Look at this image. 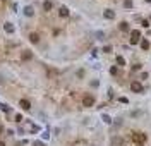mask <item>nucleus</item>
Instances as JSON below:
<instances>
[{"label": "nucleus", "instance_id": "26", "mask_svg": "<svg viewBox=\"0 0 151 146\" xmlns=\"http://www.w3.org/2000/svg\"><path fill=\"white\" fill-rule=\"evenodd\" d=\"M148 76H149V74H148V72H141V79H148Z\"/></svg>", "mask_w": 151, "mask_h": 146}, {"label": "nucleus", "instance_id": "31", "mask_svg": "<svg viewBox=\"0 0 151 146\" xmlns=\"http://www.w3.org/2000/svg\"><path fill=\"white\" fill-rule=\"evenodd\" d=\"M0 132H4V127H2V125H0Z\"/></svg>", "mask_w": 151, "mask_h": 146}, {"label": "nucleus", "instance_id": "9", "mask_svg": "<svg viewBox=\"0 0 151 146\" xmlns=\"http://www.w3.org/2000/svg\"><path fill=\"white\" fill-rule=\"evenodd\" d=\"M52 9H53V2L52 0H45V2H43V10H45V12H50Z\"/></svg>", "mask_w": 151, "mask_h": 146}, {"label": "nucleus", "instance_id": "7", "mask_svg": "<svg viewBox=\"0 0 151 146\" xmlns=\"http://www.w3.org/2000/svg\"><path fill=\"white\" fill-rule=\"evenodd\" d=\"M4 29H5V33H7V34H12L14 33V31H16V28H14V24H12V22H4Z\"/></svg>", "mask_w": 151, "mask_h": 146}, {"label": "nucleus", "instance_id": "8", "mask_svg": "<svg viewBox=\"0 0 151 146\" xmlns=\"http://www.w3.org/2000/svg\"><path fill=\"white\" fill-rule=\"evenodd\" d=\"M69 14H70V10H69V7H65V5H62V7L58 9V16L60 17H69Z\"/></svg>", "mask_w": 151, "mask_h": 146}, {"label": "nucleus", "instance_id": "18", "mask_svg": "<svg viewBox=\"0 0 151 146\" xmlns=\"http://www.w3.org/2000/svg\"><path fill=\"white\" fill-rule=\"evenodd\" d=\"M120 143H122V141H120V138H112L110 144H112V146H118V144H120Z\"/></svg>", "mask_w": 151, "mask_h": 146}, {"label": "nucleus", "instance_id": "23", "mask_svg": "<svg viewBox=\"0 0 151 146\" xmlns=\"http://www.w3.org/2000/svg\"><path fill=\"white\" fill-rule=\"evenodd\" d=\"M141 24H143V28H149V21H148V19H143Z\"/></svg>", "mask_w": 151, "mask_h": 146}, {"label": "nucleus", "instance_id": "16", "mask_svg": "<svg viewBox=\"0 0 151 146\" xmlns=\"http://www.w3.org/2000/svg\"><path fill=\"white\" fill-rule=\"evenodd\" d=\"M0 110H2V112H5V113H10V107H9V105H5V103L0 105Z\"/></svg>", "mask_w": 151, "mask_h": 146}, {"label": "nucleus", "instance_id": "22", "mask_svg": "<svg viewBox=\"0 0 151 146\" xmlns=\"http://www.w3.org/2000/svg\"><path fill=\"white\" fill-rule=\"evenodd\" d=\"M103 52H105V53H110V52H112V46H110V45H105V46H103Z\"/></svg>", "mask_w": 151, "mask_h": 146}, {"label": "nucleus", "instance_id": "21", "mask_svg": "<svg viewBox=\"0 0 151 146\" xmlns=\"http://www.w3.org/2000/svg\"><path fill=\"white\" fill-rule=\"evenodd\" d=\"M124 7H125V9H132V0H124Z\"/></svg>", "mask_w": 151, "mask_h": 146}, {"label": "nucleus", "instance_id": "4", "mask_svg": "<svg viewBox=\"0 0 151 146\" xmlns=\"http://www.w3.org/2000/svg\"><path fill=\"white\" fill-rule=\"evenodd\" d=\"M22 14H24L26 17H33V16H34V7H33V5H24Z\"/></svg>", "mask_w": 151, "mask_h": 146}, {"label": "nucleus", "instance_id": "24", "mask_svg": "<svg viewBox=\"0 0 151 146\" xmlns=\"http://www.w3.org/2000/svg\"><path fill=\"white\" fill-rule=\"evenodd\" d=\"M118 101H120V103H129V100H127V98H125V96H120V98H118Z\"/></svg>", "mask_w": 151, "mask_h": 146}, {"label": "nucleus", "instance_id": "10", "mask_svg": "<svg viewBox=\"0 0 151 146\" xmlns=\"http://www.w3.org/2000/svg\"><path fill=\"white\" fill-rule=\"evenodd\" d=\"M29 41L33 43V45L40 43V34H38V33H31V34H29Z\"/></svg>", "mask_w": 151, "mask_h": 146}, {"label": "nucleus", "instance_id": "14", "mask_svg": "<svg viewBox=\"0 0 151 146\" xmlns=\"http://www.w3.org/2000/svg\"><path fill=\"white\" fill-rule=\"evenodd\" d=\"M101 120L105 122V124H112V122H113V120H112V117L108 115V113H101Z\"/></svg>", "mask_w": 151, "mask_h": 146}, {"label": "nucleus", "instance_id": "29", "mask_svg": "<svg viewBox=\"0 0 151 146\" xmlns=\"http://www.w3.org/2000/svg\"><path fill=\"white\" fill-rule=\"evenodd\" d=\"M98 84H100L98 81H91V86H93V88H96V86H98Z\"/></svg>", "mask_w": 151, "mask_h": 146}, {"label": "nucleus", "instance_id": "2", "mask_svg": "<svg viewBox=\"0 0 151 146\" xmlns=\"http://www.w3.org/2000/svg\"><path fill=\"white\" fill-rule=\"evenodd\" d=\"M94 103H96V100H94L93 95H84V98H82V107L91 108V107H94Z\"/></svg>", "mask_w": 151, "mask_h": 146}, {"label": "nucleus", "instance_id": "13", "mask_svg": "<svg viewBox=\"0 0 151 146\" xmlns=\"http://www.w3.org/2000/svg\"><path fill=\"white\" fill-rule=\"evenodd\" d=\"M115 60H117L118 67H125V58H124L122 55H117V58H115Z\"/></svg>", "mask_w": 151, "mask_h": 146}, {"label": "nucleus", "instance_id": "1", "mask_svg": "<svg viewBox=\"0 0 151 146\" xmlns=\"http://www.w3.org/2000/svg\"><path fill=\"white\" fill-rule=\"evenodd\" d=\"M131 91L141 95V93H144V88H143V84L139 83L137 79H132V81H131Z\"/></svg>", "mask_w": 151, "mask_h": 146}, {"label": "nucleus", "instance_id": "12", "mask_svg": "<svg viewBox=\"0 0 151 146\" xmlns=\"http://www.w3.org/2000/svg\"><path fill=\"white\" fill-rule=\"evenodd\" d=\"M139 46H141L143 50H149V41H148L146 38H143V40L139 41Z\"/></svg>", "mask_w": 151, "mask_h": 146}, {"label": "nucleus", "instance_id": "30", "mask_svg": "<svg viewBox=\"0 0 151 146\" xmlns=\"http://www.w3.org/2000/svg\"><path fill=\"white\" fill-rule=\"evenodd\" d=\"M0 146H5V143H4V141H0Z\"/></svg>", "mask_w": 151, "mask_h": 146}, {"label": "nucleus", "instance_id": "25", "mask_svg": "<svg viewBox=\"0 0 151 146\" xmlns=\"http://www.w3.org/2000/svg\"><path fill=\"white\" fill-rule=\"evenodd\" d=\"M33 146H45V143H43V141H34Z\"/></svg>", "mask_w": 151, "mask_h": 146}, {"label": "nucleus", "instance_id": "19", "mask_svg": "<svg viewBox=\"0 0 151 146\" xmlns=\"http://www.w3.org/2000/svg\"><path fill=\"white\" fill-rule=\"evenodd\" d=\"M94 36H96V40H103V38H105V33H103V31H96Z\"/></svg>", "mask_w": 151, "mask_h": 146}, {"label": "nucleus", "instance_id": "5", "mask_svg": "<svg viewBox=\"0 0 151 146\" xmlns=\"http://www.w3.org/2000/svg\"><path fill=\"white\" fill-rule=\"evenodd\" d=\"M103 17L108 19V21L115 19V10H112V9H105V10H103Z\"/></svg>", "mask_w": 151, "mask_h": 146}, {"label": "nucleus", "instance_id": "17", "mask_svg": "<svg viewBox=\"0 0 151 146\" xmlns=\"http://www.w3.org/2000/svg\"><path fill=\"white\" fill-rule=\"evenodd\" d=\"M41 139H43V141H48V139H50V132H48V131H43V132H41Z\"/></svg>", "mask_w": 151, "mask_h": 146}, {"label": "nucleus", "instance_id": "15", "mask_svg": "<svg viewBox=\"0 0 151 146\" xmlns=\"http://www.w3.org/2000/svg\"><path fill=\"white\" fill-rule=\"evenodd\" d=\"M118 29H120V31H129V22L122 21L120 24H118Z\"/></svg>", "mask_w": 151, "mask_h": 146}, {"label": "nucleus", "instance_id": "34", "mask_svg": "<svg viewBox=\"0 0 151 146\" xmlns=\"http://www.w3.org/2000/svg\"><path fill=\"white\" fill-rule=\"evenodd\" d=\"M0 105H2V103H0Z\"/></svg>", "mask_w": 151, "mask_h": 146}, {"label": "nucleus", "instance_id": "27", "mask_svg": "<svg viewBox=\"0 0 151 146\" xmlns=\"http://www.w3.org/2000/svg\"><path fill=\"white\" fill-rule=\"evenodd\" d=\"M16 120H17V122L22 120V115H21V113H17V115H16Z\"/></svg>", "mask_w": 151, "mask_h": 146}, {"label": "nucleus", "instance_id": "11", "mask_svg": "<svg viewBox=\"0 0 151 146\" xmlns=\"http://www.w3.org/2000/svg\"><path fill=\"white\" fill-rule=\"evenodd\" d=\"M21 57H22V60H31V58H33V52H31V50H24L22 53H21Z\"/></svg>", "mask_w": 151, "mask_h": 146}, {"label": "nucleus", "instance_id": "6", "mask_svg": "<svg viewBox=\"0 0 151 146\" xmlns=\"http://www.w3.org/2000/svg\"><path fill=\"white\" fill-rule=\"evenodd\" d=\"M19 107H21L22 110H26V112H28V110H31V101L26 100V98H22V100L19 101Z\"/></svg>", "mask_w": 151, "mask_h": 146}, {"label": "nucleus", "instance_id": "32", "mask_svg": "<svg viewBox=\"0 0 151 146\" xmlns=\"http://www.w3.org/2000/svg\"><path fill=\"white\" fill-rule=\"evenodd\" d=\"M146 2H148V4H151V0H146Z\"/></svg>", "mask_w": 151, "mask_h": 146}, {"label": "nucleus", "instance_id": "3", "mask_svg": "<svg viewBox=\"0 0 151 146\" xmlns=\"http://www.w3.org/2000/svg\"><path fill=\"white\" fill-rule=\"evenodd\" d=\"M141 40H143V36H141V31H139V29L131 31V45H137Z\"/></svg>", "mask_w": 151, "mask_h": 146}, {"label": "nucleus", "instance_id": "33", "mask_svg": "<svg viewBox=\"0 0 151 146\" xmlns=\"http://www.w3.org/2000/svg\"><path fill=\"white\" fill-rule=\"evenodd\" d=\"M149 19H151V16H149Z\"/></svg>", "mask_w": 151, "mask_h": 146}, {"label": "nucleus", "instance_id": "20", "mask_svg": "<svg viewBox=\"0 0 151 146\" xmlns=\"http://www.w3.org/2000/svg\"><path fill=\"white\" fill-rule=\"evenodd\" d=\"M117 72H118V67H117V65H112V67H110V74H112V76H117Z\"/></svg>", "mask_w": 151, "mask_h": 146}, {"label": "nucleus", "instance_id": "28", "mask_svg": "<svg viewBox=\"0 0 151 146\" xmlns=\"http://www.w3.org/2000/svg\"><path fill=\"white\" fill-rule=\"evenodd\" d=\"M5 134H7V136H12L14 131H12V129H7V131H5Z\"/></svg>", "mask_w": 151, "mask_h": 146}]
</instances>
